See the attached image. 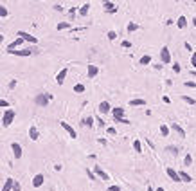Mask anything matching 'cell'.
Masks as SVG:
<instances>
[{"label":"cell","mask_w":196,"mask_h":191,"mask_svg":"<svg viewBox=\"0 0 196 191\" xmlns=\"http://www.w3.org/2000/svg\"><path fill=\"white\" fill-rule=\"evenodd\" d=\"M52 99V96L50 94H38L34 98V103L38 105V107H47V103Z\"/></svg>","instance_id":"1"},{"label":"cell","mask_w":196,"mask_h":191,"mask_svg":"<svg viewBox=\"0 0 196 191\" xmlns=\"http://www.w3.org/2000/svg\"><path fill=\"white\" fill-rule=\"evenodd\" d=\"M13 119H15V110L7 108V110L4 112V117H2V124H4V126H9V124L13 123Z\"/></svg>","instance_id":"2"},{"label":"cell","mask_w":196,"mask_h":191,"mask_svg":"<svg viewBox=\"0 0 196 191\" xmlns=\"http://www.w3.org/2000/svg\"><path fill=\"white\" fill-rule=\"evenodd\" d=\"M112 115H113V121L124 119V115H126V108H122V107H115V108H112Z\"/></svg>","instance_id":"3"},{"label":"cell","mask_w":196,"mask_h":191,"mask_svg":"<svg viewBox=\"0 0 196 191\" xmlns=\"http://www.w3.org/2000/svg\"><path fill=\"white\" fill-rule=\"evenodd\" d=\"M160 60H162V63H171V52H169V47L166 45V47H162L160 49Z\"/></svg>","instance_id":"4"},{"label":"cell","mask_w":196,"mask_h":191,"mask_svg":"<svg viewBox=\"0 0 196 191\" xmlns=\"http://www.w3.org/2000/svg\"><path fill=\"white\" fill-rule=\"evenodd\" d=\"M18 38H22L24 41H31V44H36V36H33V34H29V33H25V31H18Z\"/></svg>","instance_id":"5"},{"label":"cell","mask_w":196,"mask_h":191,"mask_svg":"<svg viewBox=\"0 0 196 191\" xmlns=\"http://www.w3.org/2000/svg\"><path fill=\"white\" fill-rule=\"evenodd\" d=\"M166 173H167V177L173 180V182H182V180H180V175H178V171H176V169L167 168V169H166Z\"/></svg>","instance_id":"6"},{"label":"cell","mask_w":196,"mask_h":191,"mask_svg":"<svg viewBox=\"0 0 196 191\" xmlns=\"http://www.w3.org/2000/svg\"><path fill=\"white\" fill-rule=\"evenodd\" d=\"M94 175H97V177H99V178H103V180H110L108 173H106V171H103V168H101V166H94Z\"/></svg>","instance_id":"7"},{"label":"cell","mask_w":196,"mask_h":191,"mask_svg":"<svg viewBox=\"0 0 196 191\" xmlns=\"http://www.w3.org/2000/svg\"><path fill=\"white\" fill-rule=\"evenodd\" d=\"M171 130H173L174 133H176L178 137H185V130L182 128V126H180L178 123H171Z\"/></svg>","instance_id":"8"},{"label":"cell","mask_w":196,"mask_h":191,"mask_svg":"<svg viewBox=\"0 0 196 191\" xmlns=\"http://www.w3.org/2000/svg\"><path fill=\"white\" fill-rule=\"evenodd\" d=\"M9 54H15V56H31L33 54V49H22V51H7Z\"/></svg>","instance_id":"9"},{"label":"cell","mask_w":196,"mask_h":191,"mask_svg":"<svg viewBox=\"0 0 196 191\" xmlns=\"http://www.w3.org/2000/svg\"><path fill=\"white\" fill-rule=\"evenodd\" d=\"M67 74H68V69H61V70L58 72V76H56V83H58V85H63Z\"/></svg>","instance_id":"10"},{"label":"cell","mask_w":196,"mask_h":191,"mask_svg":"<svg viewBox=\"0 0 196 191\" xmlns=\"http://www.w3.org/2000/svg\"><path fill=\"white\" fill-rule=\"evenodd\" d=\"M97 110H99L101 114H108V112H112V107H110L108 101H101L99 107H97Z\"/></svg>","instance_id":"11"},{"label":"cell","mask_w":196,"mask_h":191,"mask_svg":"<svg viewBox=\"0 0 196 191\" xmlns=\"http://www.w3.org/2000/svg\"><path fill=\"white\" fill-rule=\"evenodd\" d=\"M59 124H61V126H63V128H65V130L68 132V135L72 137V139H76V137H77V133H76V130H74V128H72V126H70L68 123H65V121H61Z\"/></svg>","instance_id":"12"},{"label":"cell","mask_w":196,"mask_h":191,"mask_svg":"<svg viewBox=\"0 0 196 191\" xmlns=\"http://www.w3.org/2000/svg\"><path fill=\"white\" fill-rule=\"evenodd\" d=\"M97 74H99V67L90 63V65H88V78H96Z\"/></svg>","instance_id":"13"},{"label":"cell","mask_w":196,"mask_h":191,"mask_svg":"<svg viewBox=\"0 0 196 191\" xmlns=\"http://www.w3.org/2000/svg\"><path fill=\"white\" fill-rule=\"evenodd\" d=\"M43 180H45V178H43V175H42V173L34 175V178H33V186H34V187H40V186L43 184Z\"/></svg>","instance_id":"14"},{"label":"cell","mask_w":196,"mask_h":191,"mask_svg":"<svg viewBox=\"0 0 196 191\" xmlns=\"http://www.w3.org/2000/svg\"><path fill=\"white\" fill-rule=\"evenodd\" d=\"M11 148H13V153H15V157H16V159L22 157V146H20L18 143H13V144H11Z\"/></svg>","instance_id":"15"},{"label":"cell","mask_w":196,"mask_h":191,"mask_svg":"<svg viewBox=\"0 0 196 191\" xmlns=\"http://www.w3.org/2000/svg\"><path fill=\"white\" fill-rule=\"evenodd\" d=\"M178 175H180V180H182V182H193V177H191L187 171H183V169H182V171H178Z\"/></svg>","instance_id":"16"},{"label":"cell","mask_w":196,"mask_h":191,"mask_svg":"<svg viewBox=\"0 0 196 191\" xmlns=\"http://www.w3.org/2000/svg\"><path fill=\"white\" fill-rule=\"evenodd\" d=\"M144 105H146V99H142V98H137V99L130 101V107H144Z\"/></svg>","instance_id":"17"},{"label":"cell","mask_w":196,"mask_h":191,"mask_svg":"<svg viewBox=\"0 0 196 191\" xmlns=\"http://www.w3.org/2000/svg\"><path fill=\"white\" fill-rule=\"evenodd\" d=\"M29 137H31L33 141H36L38 137H40V132H38L36 126H31V128H29Z\"/></svg>","instance_id":"18"},{"label":"cell","mask_w":196,"mask_h":191,"mask_svg":"<svg viewBox=\"0 0 196 191\" xmlns=\"http://www.w3.org/2000/svg\"><path fill=\"white\" fill-rule=\"evenodd\" d=\"M22 41H24L22 38H16L15 41H11V44H9V45H7V51H15L16 47H20V45H22Z\"/></svg>","instance_id":"19"},{"label":"cell","mask_w":196,"mask_h":191,"mask_svg":"<svg viewBox=\"0 0 196 191\" xmlns=\"http://www.w3.org/2000/svg\"><path fill=\"white\" fill-rule=\"evenodd\" d=\"M94 123H96V119H94V117H85L83 121H81V124L86 126V128H92V126H94Z\"/></svg>","instance_id":"20"},{"label":"cell","mask_w":196,"mask_h":191,"mask_svg":"<svg viewBox=\"0 0 196 191\" xmlns=\"http://www.w3.org/2000/svg\"><path fill=\"white\" fill-rule=\"evenodd\" d=\"M176 25H178V29H185V25H187V18L182 15V16L176 20Z\"/></svg>","instance_id":"21"},{"label":"cell","mask_w":196,"mask_h":191,"mask_svg":"<svg viewBox=\"0 0 196 191\" xmlns=\"http://www.w3.org/2000/svg\"><path fill=\"white\" fill-rule=\"evenodd\" d=\"M103 6H105V9H106L108 13H115V11H117V7H115V4H112V2H105V4H103Z\"/></svg>","instance_id":"22"},{"label":"cell","mask_w":196,"mask_h":191,"mask_svg":"<svg viewBox=\"0 0 196 191\" xmlns=\"http://www.w3.org/2000/svg\"><path fill=\"white\" fill-rule=\"evenodd\" d=\"M13 182H15L13 178H7L6 184H4V187H2V191H11V189H13Z\"/></svg>","instance_id":"23"},{"label":"cell","mask_w":196,"mask_h":191,"mask_svg":"<svg viewBox=\"0 0 196 191\" xmlns=\"http://www.w3.org/2000/svg\"><path fill=\"white\" fill-rule=\"evenodd\" d=\"M88 9H90V4H83V6L79 7V15L81 16H86L88 15Z\"/></svg>","instance_id":"24"},{"label":"cell","mask_w":196,"mask_h":191,"mask_svg":"<svg viewBox=\"0 0 196 191\" xmlns=\"http://www.w3.org/2000/svg\"><path fill=\"white\" fill-rule=\"evenodd\" d=\"M139 29H140V25L135 24V22H130L128 24V33H135V31H139Z\"/></svg>","instance_id":"25"},{"label":"cell","mask_w":196,"mask_h":191,"mask_svg":"<svg viewBox=\"0 0 196 191\" xmlns=\"http://www.w3.org/2000/svg\"><path fill=\"white\" fill-rule=\"evenodd\" d=\"M160 135L162 137H167L169 135V126L167 124H160Z\"/></svg>","instance_id":"26"},{"label":"cell","mask_w":196,"mask_h":191,"mask_svg":"<svg viewBox=\"0 0 196 191\" xmlns=\"http://www.w3.org/2000/svg\"><path fill=\"white\" fill-rule=\"evenodd\" d=\"M193 164V155L191 153H185V157H183V166H191Z\"/></svg>","instance_id":"27"},{"label":"cell","mask_w":196,"mask_h":191,"mask_svg":"<svg viewBox=\"0 0 196 191\" xmlns=\"http://www.w3.org/2000/svg\"><path fill=\"white\" fill-rule=\"evenodd\" d=\"M139 63H140V65H149V63H151V56H149V54H146V56H142Z\"/></svg>","instance_id":"28"},{"label":"cell","mask_w":196,"mask_h":191,"mask_svg":"<svg viewBox=\"0 0 196 191\" xmlns=\"http://www.w3.org/2000/svg\"><path fill=\"white\" fill-rule=\"evenodd\" d=\"M133 150L135 152H142V143H140V139H137V141H133Z\"/></svg>","instance_id":"29"},{"label":"cell","mask_w":196,"mask_h":191,"mask_svg":"<svg viewBox=\"0 0 196 191\" xmlns=\"http://www.w3.org/2000/svg\"><path fill=\"white\" fill-rule=\"evenodd\" d=\"M166 152H169L171 155H178V148L171 144V146H167V148H166Z\"/></svg>","instance_id":"30"},{"label":"cell","mask_w":196,"mask_h":191,"mask_svg":"<svg viewBox=\"0 0 196 191\" xmlns=\"http://www.w3.org/2000/svg\"><path fill=\"white\" fill-rule=\"evenodd\" d=\"M173 72L174 74H180L182 72V65H180V63H173Z\"/></svg>","instance_id":"31"},{"label":"cell","mask_w":196,"mask_h":191,"mask_svg":"<svg viewBox=\"0 0 196 191\" xmlns=\"http://www.w3.org/2000/svg\"><path fill=\"white\" fill-rule=\"evenodd\" d=\"M74 92H77V94H81V92H85V85H81V83H77L76 87H74Z\"/></svg>","instance_id":"32"},{"label":"cell","mask_w":196,"mask_h":191,"mask_svg":"<svg viewBox=\"0 0 196 191\" xmlns=\"http://www.w3.org/2000/svg\"><path fill=\"white\" fill-rule=\"evenodd\" d=\"M182 99L187 103V105H196V101H194L193 98H189V96H182Z\"/></svg>","instance_id":"33"},{"label":"cell","mask_w":196,"mask_h":191,"mask_svg":"<svg viewBox=\"0 0 196 191\" xmlns=\"http://www.w3.org/2000/svg\"><path fill=\"white\" fill-rule=\"evenodd\" d=\"M68 27H70L68 22H61V24H58V31H63V29H68Z\"/></svg>","instance_id":"34"},{"label":"cell","mask_w":196,"mask_h":191,"mask_svg":"<svg viewBox=\"0 0 196 191\" xmlns=\"http://www.w3.org/2000/svg\"><path fill=\"white\" fill-rule=\"evenodd\" d=\"M191 67L196 70V52H193V56H191Z\"/></svg>","instance_id":"35"},{"label":"cell","mask_w":196,"mask_h":191,"mask_svg":"<svg viewBox=\"0 0 196 191\" xmlns=\"http://www.w3.org/2000/svg\"><path fill=\"white\" fill-rule=\"evenodd\" d=\"M106 36H108V40H115L117 38V33H115V31H108Z\"/></svg>","instance_id":"36"},{"label":"cell","mask_w":196,"mask_h":191,"mask_svg":"<svg viewBox=\"0 0 196 191\" xmlns=\"http://www.w3.org/2000/svg\"><path fill=\"white\" fill-rule=\"evenodd\" d=\"M13 191H22V186H20V184L16 182V180L13 182Z\"/></svg>","instance_id":"37"},{"label":"cell","mask_w":196,"mask_h":191,"mask_svg":"<svg viewBox=\"0 0 196 191\" xmlns=\"http://www.w3.org/2000/svg\"><path fill=\"white\" fill-rule=\"evenodd\" d=\"M121 45L124 47V49H130V47H131V41H130V40H124V41H122Z\"/></svg>","instance_id":"38"},{"label":"cell","mask_w":196,"mask_h":191,"mask_svg":"<svg viewBox=\"0 0 196 191\" xmlns=\"http://www.w3.org/2000/svg\"><path fill=\"white\" fill-rule=\"evenodd\" d=\"M106 132H108L110 135H115V133H117V130L113 128V126H108V128H106Z\"/></svg>","instance_id":"39"},{"label":"cell","mask_w":196,"mask_h":191,"mask_svg":"<svg viewBox=\"0 0 196 191\" xmlns=\"http://www.w3.org/2000/svg\"><path fill=\"white\" fill-rule=\"evenodd\" d=\"M0 16H7V9L4 6H0Z\"/></svg>","instance_id":"40"},{"label":"cell","mask_w":196,"mask_h":191,"mask_svg":"<svg viewBox=\"0 0 196 191\" xmlns=\"http://www.w3.org/2000/svg\"><path fill=\"white\" fill-rule=\"evenodd\" d=\"M185 87H189V88H196V83H194V81H185Z\"/></svg>","instance_id":"41"},{"label":"cell","mask_w":196,"mask_h":191,"mask_svg":"<svg viewBox=\"0 0 196 191\" xmlns=\"http://www.w3.org/2000/svg\"><path fill=\"white\" fill-rule=\"evenodd\" d=\"M96 123H97V126H101V128H103V126H105V124H106V123H105V121H103L101 117H97V119H96Z\"/></svg>","instance_id":"42"},{"label":"cell","mask_w":196,"mask_h":191,"mask_svg":"<svg viewBox=\"0 0 196 191\" xmlns=\"http://www.w3.org/2000/svg\"><path fill=\"white\" fill-rule=\"evenodd\" d=\"M0 107L7 108V107H9V101H6V99H0Z\"/></svg>","instance_id":"43"},{"label":"cell","mask_w":196,"mask_h":191,"mask_svg":"<svg viewBox=\"0 0 196 191\" xmlns=\"http://www.w3.org/2000/svg\"><path fill=\"white\" fill-rule=\"evenodd\" d=\"M106 191H121V186H110Z\"/></svg>","instance_id":"44"},{"label":"cell","mask_w":196,"mask_h":191,"mask_svg":"<svg viewBox=\"0 0 196 191\" xmlns=\"http://www.w3.org/2000/svg\"><path fill=\"white\" fill-rule=\"evenodd\" d=\"M86 173H88V177H90V180H96V175H94V173H92V171H90V169H88V171H86Z\"/></svg>","instance_id":"45"},{"label":"cell","mask_w":196,"mask_h":191,"mask_svg":"<svg viewBox=\"0 0 196 191\" xmlns=\"http://www.w3.org/2000/svg\"><path fill=\"white\" fill-rule=\"evenodd\" d=\"M54 9H56V11H63V6H59V4H56V6H54Z\"/></svg>","instance_id":"46"},{"label":"cell","mask_w":196,"mask_h":191,"mask_svg":"<svg viewBox=\"0 0 196 191\" xmlns=\"http://www.w3.org/2000/svg\"><path fill=\"white\" fill-rule=\"evenodd\" d=\"M183 47H185V49H187V51H193V47H191V44H187V41H185V44H183Z\"/></svg>","instance_id":"47"},{"label":"cell","mask_w":196,"mask_h":191,"mask_svg":"<svg viewBox=\"0 0 196 191\" xmlns=\"http://www.w3.org/2000/svg\"><path fill=\"white\" fill-rule=\"evenodd\" d=\"M162 101H164V103H171V99L167 98V96H164V98H162Z\"/></svg>","instance_id":"48"},{"label":"cell","mask_w":196,"mask_h":191,"mask_svg":"<svg viewBox=\"0 0 196 191\" xmlns=\"http://www.w3.org/2000/svg\"><path fill=\"white\" fill-rule=\"evenodd\" d=\"M191 22H193V25H194V27H196V16H194V18H193V20H191Z\"/></svg>","instance_id":"49"},{"label":"cell","mask_w":196,"mask_h":191,"mask_svg":"<svg viewBox=\"0 0 196 191\" xmlns=\"http://www.w3.org/2000/svg\"><path fill=\"white\" fill-rule=\"evenodd\" d=\"M157 191H166V189H164V187H157Z\"/></svg>","instance_id":"50"},{"label":"cell","mask_w":196,"mask_h":191,"mask_svg":"<svg viewBox=\"0 0 196 191\" xmlns=\"http://www.w3.org/2000/svg\"><path fill=\"white\" fill-rule=\"evenodd\" d=\"M148 191H155V189H153V187H151V186H149V187H148Z\"/></svg>","instance_id":"51"},{"label":"cell","mask_w":196,"mask_h":191,"mask_svg":"<svg viewBox=\"0 0 196 191\" xmlns=\"http://www.w3.org/2000/svg\"><path fill=\"white\" fill-rule=\"evenodd\" d=\"M0 41H4V36H2V34H0Z\"/></svg>","instance_id":"52"},{"label":"cell","mask_w":196,"mask_h":191,"mask_svg":"<svg viewBox=\"0 0 196 191\" xmlns=\"http://www.w3.org/2000/svg\"><path fill=\"white\" fill-rule=\"evenodd\" d=\"M0 124H2V119H0Z\"/></svg>","instance_id":"53"}]
</instances>
